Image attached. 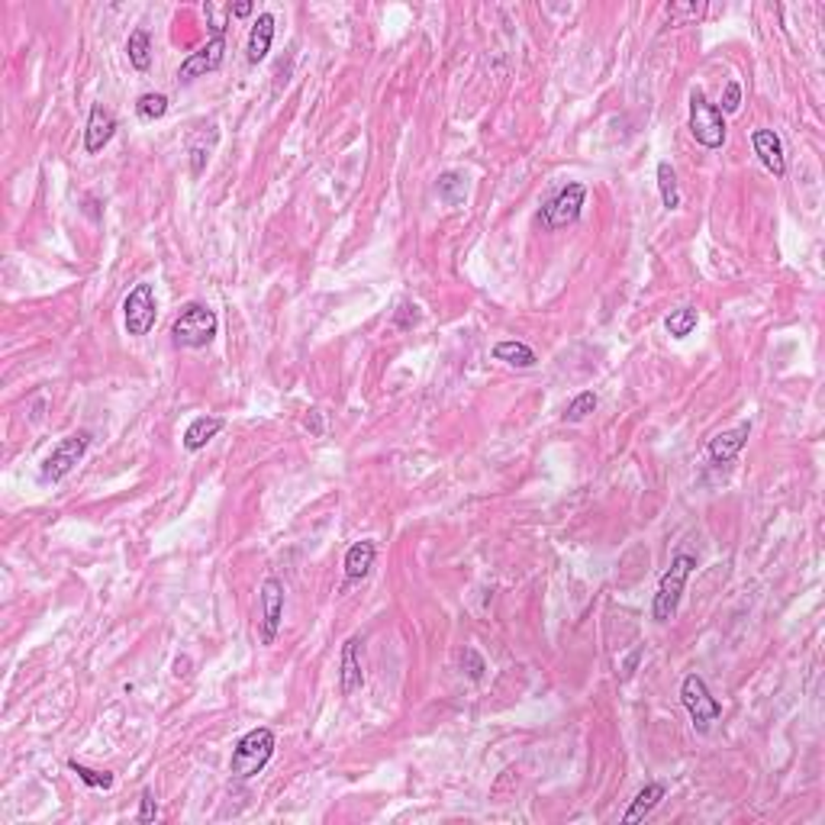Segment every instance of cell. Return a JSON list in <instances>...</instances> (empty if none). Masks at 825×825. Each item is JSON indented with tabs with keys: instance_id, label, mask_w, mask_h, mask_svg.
Masks as SVG:
<instances>
[{
	"instance_id": "6da1fadb",
	"label": "cell",
	"mask_w": 825,
	"mask_h": 825,
	"mask_svg": "<svg viewBox=\"0 0 825 825\" xmlns=\"http://www.w3.org/2000/svg\"><path fill=\"white\" fill-rule=\"evenodd\" d=\"M274 754V732L264 726L252 729L245 732L243 739L235 741V751H233V777L235 780H252L258 770H264V764L271 761Z\"/></svg>"
},
{
	"instance_id": "7a4b0ae2",
	"label": "cell",
	"mask_w": 825,
	"mask_h": 825,
	"mask_svg": "<svg viewBox=\"0 0 825 825\" xmlns=\"http://www.w3.org/2000/svg\"><path fill=\"white\" fill-rule=\"evenodd\" d=\"M693 568H697V558L693 555H683V552L674 555L671 568L664 571L661 583H658L655 603H651V619H655V622L674 619L677 606H681V597H683V587H687V577H691Z\"/></svg>"
},
{
	"instance_id": "3957f363",
	"label": "cell",
	"mask_w": 825,
	"mask_h": 825,
	"mask_svg": "<svg viewBox=\"0 0 825 825\" xmlns=\"http://www.w3.org/2000/svg\"><path fill=\"white\" fill-rule=\"evenodd\" d=\"M216 335V313L204 303H187L171 323V339L181 349H206Z\"/></svg>"
},
{
	"instance_id": "277c9868",
	"label": "cell",
	"mask_w": 825,
	"mask_h": 825,
	"mask_svg": "<svg viewBox=\"0 0 825 825\" xmlns=\"http://www.w3.org/2000/svg\"><path fill=\"white\" fill-rule=\"evenodd\" d=\"M691 133L703 149H722L726 143V116L716 104L706 100L700 87L691 91Z\"/></svg>"
},
{
	"instance_id": "5b68a950",
	"label": "cell",
	"mask_w": 825,
	"mask_h": 825,
	"mask_svg": "<svg viewBox=\"0 0 825 825\" xmlns=\"http://www.w3.org/2000/svg\"><path fill=\"white\" fill-rule=\"evenodd\" d=\"M681 703L687 706V712H691L693 729H697V732H706V729H710L712 722L722 716V703L712 697L710 687H706V681L700 674H687V677H683V683H681Z\"/></svg>"
},
{
	"instance_id": "8992f818",
	"label": "cell",
	"mask_w": 825,
	"mask_h": 825,
	"mask_svg": "<svg viewBox=\"0 0 825 825\" xmlns=\"http://www.w3.org/2000/svg\"><path fill=\"white\" fill-rule=\"evenodd\" d=\"M87 445H91V432L65 435V439L55 445V449L45 455L43 471H39V481H43V484H58L62 477H68V471H72L75 464L84 458Z\"/></svg>"
},
{
	"instance_id": "52a82bcc",
	"label": "cell",
	"mask_w": 825,
	"mask_h": 825,
	"mask_svg": "<svg viewBox=\"0 0 825 825\" xmlns=\"http://www.w3.org/2000/svg\"><path fill=\"white\" fill-rule=\"evenodd\" d=\"M583 200H587V187L581 184V181H571V184H564L562 191L555 194V197L548 200L545 206H542V220H545V229H564L571 226V223L581 220V210H583Z\"/></svg>"
},
{
	"instance_id": "ba28073f",
	"label": "cell",
	"mask_w": 825,
	"mask_h": 825,
	"mask_svg": "<svg viewBox=\"0 0 825 825\" xmlns=\"http://www.w3.org/2000/svg\"><path fill=\"white\" fill-rule=\"evenodd\" d=\"M158 306H155V291L152 284H135L129 291V297L123 300V323H126L129 335H149L155 326Z\"/></svg>"
},
{
	"instance_id": "9c48e42d",
	"label": "cell",
	"mask_w": 825,
	"mask_h": 825,
	"mask_svg": "<svg viewBox=\"0 0 825 825\" xmlns=\"http://www.w3.org/2000/svg\"><path fill=\"white\" fill-rule=\"evenodd\" d=\"M223 58H226V36H223V33H214L210 43L200 45L197 52H191V55L181 62L178 81L181 84H191L194 78H204L206 72H216L223 65Z\"/></svg>"
},
{
	"instance_id": "30bf717a",
	"label": "cell",
	"mask_w": 825,
	"mask_h": 825,
	"mask_svg": "<svg viewBox=\"0 0 825 825\" xmlns=\"http://www.w3.org/2000/svg\"><path fill=\"white\" fill-rule=\"evenodd\" d=\"M258 600H262V641L264 645H274L281 619H284V583L278 577H264Z\"/></svg>"
},
{
	"instance_id": "8fae6325",
	"label": "cell",
	"mask_w": 825,
	"mask_h": 825,
	"mask_svg": "<svg viewBox=\"0 0 825 825\" xmlns=\"http://www.w3.org/2000/svg\"><path fill=\"white\" fill-rule=\"evenodd\" d=\"M216 143H220V129H216V123H200V126L191 129V135H187V158H191L194 178L204 174V168H206V162H210V155H214Z\"/></svg>"
},
{
	"instance_id": "7c38bea8",
	"label": "cell",
	"mask_w": 825,
	"mask_h": 825,
	"mask_svg": "<svg viewBox=\"0 0 825 825\" xmlns=\"http://www.w3.org/2000/svg\"><path fill=\"white\" fill-rule=\"evenodd\" d=\"M751 145H754V155L761 158V164L774 174V178H783V174H787V155H783V143L774 129H754Z\"/></svg>"
},
{
	"instance_id": "4fadbf2b",
	"label": "cell",
	"mask_w": 825,
	"mask_h": 825,
	"mask_svg": "<svg viewBox=\"0 0 825 825\" xmlns=\"http://www.w3.org/2000/svg\"><path fill=\"white\" fill-rule=\"evenodd\" d=\"M114 133H116V116L110 114L104 104H94L91 116H87V129H84V152L87 155L104 152V145L114 139Z\"/></svg>"
},
{
	"instance_id": "5bb4252c",
	"label": "cell",
	"mask_w": 825,
	"mask_h": 825,
	"mask_svg": "<svg viewBox=\"0 0 825 825\" xmlns=\"http://www.w3.org/2000/svg\"><path fill=\"white\" fill-rule=\"evenodd\" d=\"M748 435H751V422H739V426L729 429V432L712 435L710 445H706V452H710L712 464H729V462H735V458L741 455V449H745Z\"/></svg>"
},
{
	"instance_id": "9a60e30c",
	"label": "cell",
	"mask_w": 825,
	"mask_h": 825,
	"mask_svg": "<svg viewBox=\"0 0 825 825\" xmlns=\"http://www.w3.org/2000/svg\"><path fill=\"white\" fill-rule=\"evenodd\" d=\"M358 648H362V641H358L355 635L345 639V645H342L339 683H342V693H345V697H352L355 691H362V683H364V671H362V658H358Z\"/></svg>"
},
{
	"instance_id": "2e32d148",
	"label": "cell",
	"mask_w": 825,
	"mask_h": 825,
	"mask_svg": "<svg viewBox=\"0 0 825 825\" xmlns=\"http://www.w3.org/2000/svg\"><path fill=\"white\" fill-rule=\"evenodd\" d=\"M271 43H274V16L271 14H258L255 26L249 33V43H245V55H249L252 65L264 62L271 52Z\"/></svg>"
},
{
	"instance_id": "e0dca14e",
	"label": "cell",
	"mask_w": 825,
	"mask_h": 825,
	"mask_svg": "<svg viewBox=\"0 0 825 825\" xmlns=\"http://www.w3.org/2000/svg\"><path fill=\"white\" fill-rule=\"evenodd\" d=\"M374 558H377V545L374 542H355V545L345 552V577L349 581H362L368 577V571L374 568Z\"/></svg>"
},
{
	"instance_id": "ac0fdd59",
	"label": "cell",
	"mask_w": 825,
	"mask_h": 825,
	"mask_svg": "<svg viewBox=\"0 0 825 825\" xmlns=\"http://www.w3.org/2000/svg\"><path fill=\"white\" fill-rule=\"evenodd\" d=\"M664 783H648V787H641L639 793H635V800H632V806H629V812L622 816V822L626 825H632V822H639V819H645L648 812L655 810L658 803L664 800Z\"/></svg>"
},
{
	"instance_id": "d6986e66",
	"label": "cell",
	"mask_w": 825,
	"mask_h": 825,
	"mask_svg": "<svg viewBox=\"0 0 825 825\" xmlns=\"http://www.w3.org/2000/svg\"><path fill=\"white\" fill-rule=\"evenodd\" d=\"M223 429V420L220 416H197V420L191 422V426L184 429V449L187 452H200L206 449V442L214 439L216 432Z\"/></svg>"
},
{
	"instance_id": "ffe728a7",
	"label": "cell",
	"mask_w": 825,
	"mask_h": 825,
	"mask_svg": "<svg viewBox=\"0 0 825 825\" xmlns=\"http://www.w3.org/2000/svg\"><path fill=\"white\" fill-rule=\"evenodd\" d=\"M126 55H129V65H133L135 72H149L152 68V36L149 29H133L129 33V43H126Z\"/></svg>"
},
{
	"instance_id": "44dd1931",
	"label": "cell",
	"mask_w": 825,
	"mask_h": 825,
	"mask_svg": "<svg viewBox=\"0 0 825 825\" xmlns=\"http://www.w3.org/2000/svg\"><path fill=\"white\" fill-rule=\"evenodd\" d=\"M435 191H439V200L449 206H462L464 197H468V178H464L462 171H442L439 174V184H435Z\"/></svg>"
},
{
	"instance_id": "7402d4cb",
	"label": "cell",
	"mask_w": 825,
	"mask_h": 825,
	"mask_svg": "<svg viewBox=\"0 0 825 825\" xmlns=\"http://www.w3.org/2000/svg\"><path fill=\"white\" fill-rule=\"evenodd\" d=\"M493 358L512 364V368H535V362H539L526 342H497L493 345Z\"/></svg>"
},
{
	"instance_id": "603a6c76",
	"label": "cell",
	"mask_w": 825,
	"mask_h": 825,
	"mask_svg": "<svg viewBox=\"0 0 825 825\" xmlns=\"http://www.w3.org/2000/svg\"><path fill=\"white\" fill-rule=\"evenodd\" d=\"M658 191H661V204L668 210L681 206V191H677V174L671 168V162H658Z\"/></svg>"
},
{
	"instance_id": "cb8c5ba5",
	"label": "cell",
	"mask_w": 825,
	"mask_h": 825,
	"mask_svg": "<svg viewBox=\"0 0 825 825\" xmlns=\"http://www.w3.org/2000/svg\"><path fill=\"white\" fill-rule=\"evenodd\" d=\"M697 320H700V316H697V310H693V306H681V310H674V313L664 320V329H668L674 339H687V335L697 329Z\"/></svg>"
},
{
	"instance_id": "d4e9b609",
	"label": "cell",
	"mask_w": 825,
	"mask_h": 825,
	"mask_svg": "<svg viewBox=\"0 0 825 825\" xmlns=\"http://www.w3.org/2000/svg\"><path fill=\"white\" fill-rule=\"evenodd\" d=\"M164 114H168V97L164 94H143V97L135 100V116L143 123H155Z\"/></svg>"
},
{
	"instance_id": "484cf974",
	"label": "cell",
	"mask_w": 825,
	"mask_h": 825,
	"mask_svg": "<svg viewBox=\"0 0 825 825\" xmlns=\"http://www.w3.org/2000/svg\"><path fill=\"white\" fill-rule=\"evenodd\" d=\"M68 770H72V774H78V780L87 783V787H94V790H110V787H114V774H110V770H94V768H87V764H78V761H68Z\"/></svg>"
},
{
	"instance_id": "4316f807",
	"label": "cell",
	"mask_w": 825,
	"mask_h": 825,
	"mask_svg": "<svg viewBox=\"0 0 825 825\" xmlns=\"http://www.w3.org/2000/svg\"><path fill=\"white\" fill-rule=\"evenodd\" d=\"M593 410H597V393L583 391V393H577V397L568 403V410H564V420H568V422H581V420H587Z\"/></svg>"
},
{
	"instance_id": "83f0119b",
	"label": "cell",
	"mask_w": 825,
	"mask_h": 825,
	"mask_svg": "<svg viewBox=\"0 0 825 825\" xmlns=\"http://www.w3.org/2000/svg\"><path fill=\"white\" fill-rule=\"evenodd\" d=\"M462 668L468 671V677H471V681H484V671H487V664H484V658L477 655L474 648H464V655H462Z\"/></svg>"
},
{
	"instance_id": "f1b7e54d",
	"label": "cell",
	"mask_w": 825,
	"mask_h": 825,
	"mask_svg": "<svg viewBox=\"0 0 825 825\" xmlns=\"http://www.w3.org/2000/svg\"><path fill=\"white\" fill-rule=\"evenodd\" d=\"M741 107V84L739 81H729L726 84V94H722V114H739Z\"/></svg>"
},
{
	"instance_id": "f546056e",
	"label": "cell",
	"mask_w": 825,
	"mask_h": 825,
	"mask_svg": "<svg viewBox=\"0 0 825 825\" xmlns=\"http://www.w3.org/2000/svg\"><path fill=\"white\" fill-rule=\"evenodd\" d=\"M158 816V806H155V793L152 790H143V800H139V822H155Z\"/></svg>"
},
{
	"instance_id": "4dcf8cb0",
	"label": "cell",
	"mask_w": 825,
	"mask_h": 825,
	"mask_svg": "<svg viewBox=\"0 0 825 825\" xmlns=\"http://www.w3.org/2000/svg\"><path fill=\"white\" fill-rule=\"evenodd\" d=\"M252 10H255V7H252L249 0H243V4H233V7H229V14H233V16H249Z\"/></svg>"
},
{
	"instance_id": "1f68e13d",
	"label": "cell",
	"mask_w": 825,
	"mask_h": 825,
	"mask_svg": "<svg viewBox=\"0 0 825 825\" xmlns=\"http://www.w3.org/2000/svg\"><path fill=\"white\" fill-rule=\"evenodd\" d=\"M639 658H641V651H632V658L626 661V671H622V677H629L635 671V664H639Z\"/></svg>"
}]
</instances>
